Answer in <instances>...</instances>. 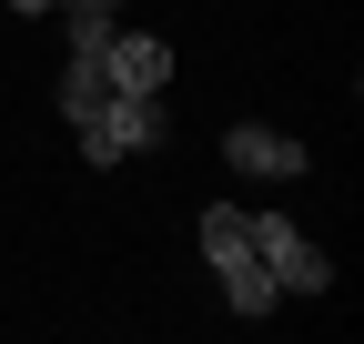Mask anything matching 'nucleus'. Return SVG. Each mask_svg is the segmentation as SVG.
Instances as JSON below:
<instances>
[{"label": "nucleus", "mask_w": 364, "mask_h": 344, "mask_svg": "<svg viewBox=\"0 0 364 344\" xmlns=\"http://www.w3.org/2000/svg\"><path fill=\"white\" fill-rule=\"evenodd\" d=\"M162 132H172V112H162V92H112L102 112L81 122V152H91V162H122V152H152Z\"/></svg>", "instance_id": "nucleus-1"}, {"label": "nucleus", "mask_w": 364, "mask_h": 344, "mask_svg": "<svg viewBox=\"0 0 364 344\" xmlns=\"http://www.w3.org/2000/svg\"><path fill=\"white\" fill-rule=\"evenodd\" d=\"M253 264L284 284V294H324L334 284V264H324V243H314L304 223H253Z\"/></svg>", "instance_id": "nucleus-2"}, {"label": "nucleus", "mask_w": 364, "mask_h": 344, "mask_svg": "<svg viewBox=\"0 0 364 344\" xmlns=\"http://www.w3.org/2000/svg\"><path fill=\"white\" fill-rule=\"evenodd\" d=\"M223 162L233 172H253V183H294V172L314 162L294 132H263V122H233V132H223Z\"/></svg>", "instance_id": "nucleus-3"}, {"label": "nucleus", "mask_w": 364, "mask_h": 344, "mask_svg": "<svg viewBox=\"0 0 364 344\" xmlns=\"http://www.w3.org/2000/svg\"><path fill=\"white\" fill-rule=\"evenodd\" d=\"M61 11H122V0H61Z\"/></svg>", "instance_id": "nucleus-9"}, {"label": "nucleus", "mask_w": 364, "mask_h": 344, "mask_svg": "<svg viewBox=\"0 0 364 344\" xmlns=\"http://www.w3.org/2000/svg\"><path fill=\"white\" fill-rule=\"evenodd\" d=\"M102 102H112V71H102V61H71V71H61V112H71V132H81Z\"/></svg>", "instance_id": "nucleus-7"}, {"label": "nucleus", "mask_w": 364, "mask_h": 344, "mask_svg": "<svg viewBox=\"0 0 364 344\" xmlns=\"http://www.w3.org/2000/svg\"><path fill=\"white\" fill-rule=\"evenodd\" d=\"M213 274H223V304H233L243 324H263L273 304H284V284H273V274L253 264V253H233V264H213Z\"/></svg>", "instance_id": "nucleus-5"}, {"label": "nucleus", "mask_w": 364, "mask_h": 344, "mask_svg": "<svg viewBox=\"0 0 364 344\" xmlns=\"http://www.w3.org/2000/svg\"><path fill=\"white\" fill-rule=\"evenodd\" d=\"M203 253H213V264L253 253V213H243V203H213V213H203Z\"/></svg>", "instance_id": "nucleus-6"}, {"label": "nucleus", "mask_w": 364, "mask_h": 344, "mask_svg": "<svg viewBox=\"0 0 364 344\" xmlns=\"http://www.w3.org/2000/svg\"><path fill=\"white\" fill-rule=\"evenodd\" d=\"M102 71H112V92H162V81H172V41H152V31H112Z\"/></svg>", "instance_id": "nucleus-4"}, {"label": "nucleus", "mask_w": 364, "mask_h": 344, "mask_svg": "<svg viewBox=\"0 0 364 344\" xmlns=\"http://www.w3.org/2000/svg\"><path fill=\"white\" fill-rule=\"evenodd\" d=\"M11 11H21V21H31V11H61V0H11Z\"/></svg>", "instance_id": "nucleus-10"}, {"label": "nucleus", "mask_w": 364, "mask_h": 344, "mask_svg": "<svg viewBox=\"0 0 364 344\" xmlns=\"http://www.w3.org/2000/svg\"><path fill=\"white\" fill-rule=\"evenodd\" d=\"M112 51V11H71V61H102Z\"/></svg>", "instance_id": "nucleus-8"}]
</instances>
